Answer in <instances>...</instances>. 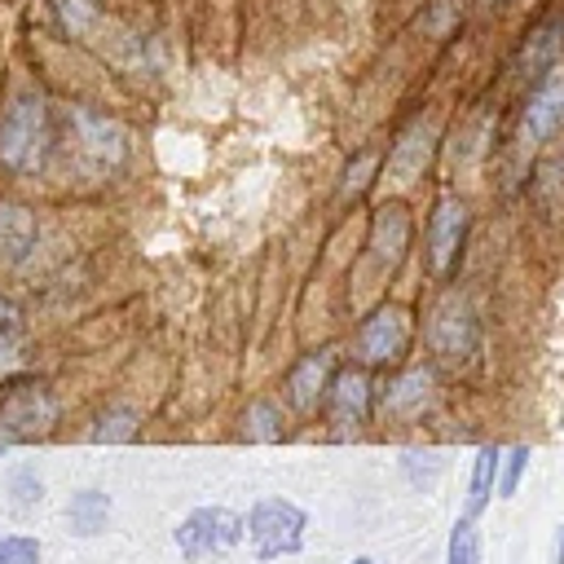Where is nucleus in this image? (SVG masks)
Listing matches in <instances>:
<instances>
[{
    "instance_id": "nucleus-28",
    "label": "nucleus",
    "mask_w": 564,
    "mask_h": 564,
    "mask_svg": "<svg viewBox=\"0 0 564 564\" xmlns=\"http://www.w3.org/2000/svg\"><path fill=\"white\" fill-rule=\"evenodd\" d=\"M352 564H375V560H366V555H361V560H352Z\"/></svg>"
},
{
    "instance_id": "nucleus-7",
    "label": "nucleus",
    "mask_w": 564,
    "mask_h": 564,
    "mask_svg": "<svg viewBox=\"0 0 564 564\" xmlns=\"http://www.w3.org/2000/svg\"><path fill=\"white\" fill-rule=\"evenodd\" d=\"M463 238H467V207L463 203H441L427 220V260L432 269L445 278L454 264H458V251H463Z\"/></svg>"
},
{
    "instance_id": "nucleus-12",
    "label": "nucleus",
    "mask_w": 564,
    "mask_h": 564,
    "mask_svg": "<svg viewBox=\"0 0 564 564\" xmlns=\"http://www.w3.org/2000/svg\"><path fill=\"white\" fill-rule=\"evenodd\" d=\"M75 119V132H79V145H84V154L93 159V163H119L123 159V132H119V123L115 119H106V115H93V110H75L70 115Z\"/></svg>"
},
{
    "instance_id": "nucleus-20",
    "label": "nucleus",
    "mask_w": 564,
    "mask_h": 564,
    "mask_svg": "<svg viewBox=\"0 0 564 564\" xmlns=\"http://www.w3.org/2000/svg\"><path fill=\"white\" fill-rule=\"evenodd\" d=\"M137 432V410H128V405H115V410H106L101 419H97V427L88 432L97 445L101 441H128Z\"/></svg>"
},
{
    "instance_id": "nucleus-29",
    "label": "nucleus",
    "mask_w": 564,
    "mask_h": 564,
    "mask_svg": "<svg viewBox=\"0 0 564 564\" xmlns=\"http://www.w3.org/2000/svg\"><path fill=\"white\" fill-rule=\"evenodd\" d=\"M480 4H507V0H480Z\"/></svg>"
},
{
    "instance_id": "nucleus-13",
    "label": "nucleus",
    "mask_w": 564,
    "mask_h": 564,
    "mask_svg": "<svg viewBox=\"0 0 564 564\" xmlns=\"http://www.w3.org/2000/svg\"><path fill=\"white\" fill-rule=\"evenodd\" d=\"M471 339H476V322H471V313L458 304V300H445L441 308H436V322H432V344L441 348V352H467L471 348Z\"/></svg>"
},
{
    "instance_id": "nucleus-18",
    "label": "nucleus",
    "mask_w": 564,
    "mask_h": 564,
    "mask_svg": "<svg viewBox=\"0 0 564 564\" xmlns=\"http://www.w3.org/2000/svg\"><path fill=\"white\" fill-rule=\"evenodd\" d=\"M445 564H480V529H476L471 516H463V520L449 529Z\"/></svg>"
},
{
    "instance_id": "nucleus-2",
    "label": "nucleus",
    "mask_w": 564,
    "mask_h": 564,
    "mask_svg": "<svg viewBox=\"0 0 564 564\" xmlns=\"http://www.w3.org/2000/svg\"><path fill=\"white\" fill-rule=\"evenodd\" d=\"M304 529H308V516L286 498H260L247 516V538L260 560L295 555L304 546Z\"/></svg>"
},
{
    "instance_id": "nucleus-10",
    "label": "nucleus",
    "mask_w": 564,
    "mask_h": 564,
    "mask_svg": "<svg viewBox=\"0 0 564 564\" xmlns=\"http://www.w3.org/2000/svg\"><path fill=\"white\" fill-rule=\"evenodd\" d=\"M405 247H410V216L401 203H383L370 220V256L379 260V269H397Z\"/></svg>"
},
{
    "instance_id": "nucleus-11",
    "label": "nucleus",
    "mask_w": 564,
    "mask_h": 564,
    "mask_svg": "<svg viewBox=\"0 0 564 564\" xmlns=\"http://www.w3.org/2000/svg\"><path fill=\"white\" fill-rule=\"evenodd\" d=\"M330 352H308L291 366L286 375V397L295 410H313L317 401H326V388H330Z\"/></svg>"
},
{
    "instance_id": "nucleus-19",
    "label": "nucleus",
    "mask_w": 564,
    "mask_h": 564,
    "mask_svg": "<svg viewBox=\"0 0 564 564\" xmlns=\"http://www.w3.org/2000/svg\"><path fill=\"white\" fill-rule=\"evenodd\" d=\"M427 383H432V375H427V370H410V375H401V379L388 388V410L423 405V401H427Z\"/></svg>"
},
{
    "instance_id": "nucleus-26",
    "label": "nucleus",
    "mask_w": 564,
    "mask_h": 564,
    "mask_svg": "<svg viewBox=\"0 0 564 564\" xmlns=\"http://www.w3.org/2000/svg\"><path fill=\"white\" fill-rule=\"evenodd\" d=\"M375 163H379L375 154H361V159L348 167V181H344V198H357V194L370 185V172H375Z\"/></svg>"
},
{
    "instance_id": "nucleus-22",
    "label": "nucleus",
    "mask_w": 564,
    "mask_h": 564,
    "mask_svg": "<svg viewBox=\"0 0 564 564\" xmlns=\"http://www.w3.org/2000/svg\"><path fill=\"white\" fill-rule=\"evenodd\" d=\"M524 467H529V445H511L502 454V467H498V498H516Z\"/></svg>"
},
{
    "instance_id": "nucleus-15",
    "label": "nucleus",
    "mask_w": 564,
    "mask_h": 564,
    "mask_svg": "<svg viewBox=\"0 0 564 564\" xmlns=\"http://www.w3.org/2000/svg\"><path fill=\"white\" fill-rule=\"evenodd\" d=\"M31 242H35L31 212L26 207H13V203H0V256L4 260H22Z\"/></svg>"
},
{
    "instance_id": "nucleus-24",
    "label": "nucleus",
    "mask_w": 564,
    "mask_h": 564,
    "mask_svg": "<svg viewBox=\"0 0 564 564\" xmlns=\"http://www.w3.org/2000/svg\"><path fill=\"white\" fill-rule=\"evenodd\" d=\"M0 564H40V542L35 538H0Z\"/></svg>"
},
{
    "instance_id": "nucleus-3",
    "label": "nucleus",
    "mask_w": 564,
    "mask_h": 564,
    "mask_svg": "<svg viewBox=\"0 0 564 564\" xmlns=\"http://www.w3.org/2000/svg\"><path fill=\"white\" fill-rule=\"evenodd\" d=\"M57 405L44 383H18L0 401V441H35L53 427Z\"/></svg>"
},
{
    "instance_id": "nucleus-1",
    "label": "nucleus",
    "mask_w": 564,
    "mask_h": 564,
    "mask_svg": "<svg viewBox=\"0 0 564 564\" xmlns=\"http://www.w3.org/2000/svg\"><path fill=\"white\" fill-rule=\"evenodd\" d=\"M53 128H48V106L44 97H18L0 115V163L9 172H35L48 154Z\"/></svg>"
},
{
    "instance_id": "nucleus-9",
    "label": "nucleus",
    "mask_w": 564,
    "mask_h": 564,
    "mask_svg": "<svg viewBox=\"0 0 564 564\" xmlns=\"http://www.w3.org/2000/svg\"><path fill=\"white\" fill-rule=\"evenodd\" d=\"M560 62H564V13H551V18H542L524 35V44H520V70L529 79H546V75H555Z\"/></svg>"
},
{
    "instance_id": "nucleus-17",
    "label": "nucleus",
    "mask_w": 564,
    "mask_h": 564,
    "mask_svg": "<svg viewBox=\"0 0 564 564\" xmlns=\"http://www.w3.org/2000/svg\"><path fill=\"white\" fill-rule=\"evenodd\" d=\"M106 516H110V498H106L101 489H79V494L70 498V507H66V520H70V529H75L79 538L101 533V529H106Z\"/></svg>"
},
{
    "instance_id": "nucleus-8",
    "label": "nucleus",
    "mask_w": 564,
    "mask_h": 564,
    "mask_svg": "<svg viewBox=\"0 0 564 564\" xmlns=\"http://www.w3.org/2000/svg\"><path fill=\"white\" fill-rule=\"evenodd\" d=\"M560 128H564V75H546V79H538V88L524 101L520 132H524V141H546Z\"/></svg>"
},
{
    "instance_id": "nucleus-27",
    "label": "nucleus",
    "mask_w": 564,
    "mask_h": 564,
    "mask_svg": "<svg viewBox=\"0 0 564 564\" xmlns=\"http://www.w3.org/2000/svg\"><path fill=\"white\" fill-rule=\"evenodd\" d=\"M555 564H564V524H560V533H555Z\"/></svg>"
},
{
    "instance_id": "nucleus-4",
    "label": "nucleus",
    "mask_w": 564,
    "mask_h": 564,
    "mask_svg": "<svg viewBox=\"0 0 564 564\" xmlns=\"http://www.w3.org/2000/svg\"><path fill=\"white\" fill-rule=\"evenodd\" d=\"M242 520L229 511V507H198L189 511L181 524H176V546L185 560H203V555H216V551H229L238 538H242Z\"/></svg>"
},
{
    "instance_id": "nucleus-25",
    "label": "nucleus",
    "mask_w": 564,
    "mask_h": 564,
    "mask_svg": "<svg viewBox=\"0 0 564 564\" xmlns=\"http://www.w3.org/2000/svg\"><path fill=\"white\" fill-rule=\"evenodd\" d=\"M9 494H13V507H18V511H26V507H35V502H40L44 485H40V476H35V471H18V476L9 480Z\"/></svg>"
},
{
    "instance_id": "nucleus-5",
    "label": "nucleus",
    "mask_w": 564,
    "mask_h": 564,
    "mask_svg": "<svg viewBox=\"0 0 564 564\" xmlns=\"http://www.w3.org/2000/svg\"><path fill=\"white\" fill-rule=\"evenodd\" d=\"M410 335H414L410 313H405L401 304H383V308H375V313L361 322V330H357V352H361V361H370V366H388V361H397V357L410 348Z\"/></svg>"
},
{
    "instance_id": "nucleus-21",
    "label": "nucleus",
    "mask_w": 564,
    "mask_h": 564,
    "mask_svg": "<svg viewBox=\"0 0 564 564\" xmlns=\"http://www.w3.org/2000/svg\"><path fill=\"white\" fill-rule=\"evenodd\" d=\"M282 414H278V405L273 401H256L251 410H247V436L251 441H278L282 436V423H278Z\"/></svg>"
},
{
    "instance_id": "nucleus-14",
    "label": "nucleus",
    "mask_w": 564,
    "mask_h": 564,
    "mask_svg": "<svg viewBox=\"0 0 564 564\" xmlns=\"http://www.w3.org/2000/svg\"><path fill=\"white\" fill-rule=\"evenodd\" d=\"M498 467H502V449L498 445H480L476 458H471V480H467V498H463V516H480L494 498V485H498Z\"/></svg>"
},
{
    "instance_id": "nucleus-23",
    "label": "nucleus",
    "mask_w": 564,
    "mask_h": 564,
    "mask_svg": "<svg viewBox=\"0 0 564 564\" xmlns=\"http://www.w3.org/2000/svg\"><path fill=\"white\" fill-rule=\"evenodd\" d=\"M53 4H57V18L66 22L70 35H84V31L97 22V9H93L88 0H53Z\"/></svg>"
},
{
    "instance_id": "nucleus-6",
    "label": "nucleus",
    "mask_w": 564,
    "mask_h": 564,
    "mask_svg": "<svg viewBox=\"0 0 564 564\" xmlns=\"http://www.w3.org/2000/svg\"><path fill=\"white\" fill-rule=\"evenodd\" d=\"M326 414H330L339 436L357 432L370 419V379H366V370H352V366L335 370V379L326 388Z\"/></svg>"
},
{
    "instance_id": "nucleus-16",
    "label": "nucleus",
    "mask_w": 564,
    "mask_h": 564,
    "mask_svg": "<svg viewBox=\"0 0 564 564\" xmlns=\"http://www.w3.org/2000/svg\"><path fill=\"white\" fill-rule=\"evenodd\" d=\"M432 132L423 128V123H414L397 145H392V154H388V167L397 172V181H414L419 172H423V163H427V150H432V141H427Z\"/></svg>"
},
{
    "instance_id": "nucleus-30",
    "label": "nucleus",
    "mask_w": 564,
    "mask_h": 564,
    "mask_svg": "<svg viewBox=\"0 0 564 564\" xmlns=\"http://www.w3.org/2000/svg\"><path fill=\"white\" fill-rule=\"evenodd\" d=\"M4 445H9V441H0V454H4Z\"/></svg>"
}]
</instances>
